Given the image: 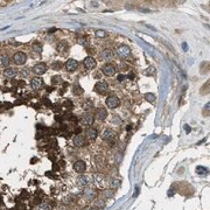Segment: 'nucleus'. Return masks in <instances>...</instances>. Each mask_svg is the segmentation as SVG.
I'll return each mask as SVG.
<instances>
[{
	"instance_id": "1",
	"label": "nucleus",
	"mask_w": 210,
	"mask_h": 210,
	"mask_svg": "<svg viewBox=\"0 0 210 210\" xmlns=\"http://www.w3.org/2000/svg\"><path fill=\"white\" fill-rule=\"evenodd\" d=\"M27 61V55L23 52H18L13 55V62L16 66H23Z\"/></svg>"
},
{
	"instance_id": "2",
	"label": "nucleus",
	"mask_w": 210,
	"mask_h": 210,
	"mask_svg": "<svg viewBox=\"0 0 210 210\" xmlns=\"http://www.w3.org/2000/svg\"><path fill=\"white\" fill-rule=\"evenodd\" d=\"M117 54H118V56L120 57V59H126V57L130 56V54H131V49H130V47L128 46L123 45V46L118 47V49H117Z\"/></svg>"
},
{
	"instance_id": "3",
	"label": "nucleus",
	"mask_w": 210,
	"mask_h": 210,
	"mask_svg": "<svg viewBox=\"0 0 210 210\" xmlns=\"http://www.w3.org/2000/svg\"><path fill=\"white\" fill-rule=\"evenodd\" d=\"M107 90H109V85H107V83H106V82H104V81L97 82V83H96V85H95V91L97 92V93L103 95V93H106V92H107Z\"/></svg>"
},
{
	"instance_id": "4",
	"label": "nucleus",
	"mask_w": 210,
	"mask_h": 210,
	"mask_svg": "<svg viewBox=\"0 0 210 210\" xmlns=\"http://www.w3.org/2000/svg\"><path fill=\"white\" fill-rule=\"evenodd\" d=\"M119 103H120L119 98L117 97V96H114V95H112V96H110V97H107V99H106V105H107L109 107H111V109H116V107H118Z\"/></svg>"
},
{
	"instance_id": "5",
	"label": "nucleus",
	"mask_w": 210,
	"mask_h": 210,
	"mask_svg": "<svg viewBox=\"0 0 210 210\" xmlns=\"http://www.w3.org/2000/svg\"><path fill=\"white\" fill-rule=\"evenodd\" d=\"M47 64L46 63H38V64H35L33 68V72L34 74H36L38 76H41V75H43V74H46L47 71Z\"/></svg>"
},
{
	"instance_id": "6",
	"label": "nucleus",
	"mask_w": 210,
	"mask_h": 210,
	"mask_svg": "<svg viewBox=\"0 0 210 210\" xmlns=\"http://www.w3.org/2000/svg\"><path fill=\"white\" fill-rule=\"evenodd\" d=\"M72 168H74V171L76 172V173H84V171H85V168H86V165L84 161L78 160V161L74 162Z\"/></svg>"
},
{
	"instance_id": "7",
	"label": "nucleus",
	"mask_w": 210,
	"mask_h": 210,
	"mask_svg": "<svg viewBox=\"0 0 210 210\" xmlns=\"http://www.w3.org/2000/svg\"><path fill=\"white\" fill-rule=\"evenodd\" d=\"M103 74H104L105 76H109V77H111V76H113L114 74H116V67L112 66V64H105L104 67H103Z\"/></svg>"
},
{
	"instance_id": "8",
	"label": "nucleus",
	"mask_w": 210,
	"mask_h": 210,
	"mask_svg": "<svg viewBox=\"0 0 210 210\" xmlns=\"http://www.w3.org/2000/svg\"><path fill=\"white\" fill-rule=\"evenodd\" d=\"M77 67H78V62L76 61V60L74 59H69L68 61L66 62V69L68 70V71H75L76 69H77Z\"/></svg>"
},
{
	"instance_id": "9",
	"label": "nucleus",
	"mask_w": 210,
	"mask_h": 210,
	"mask_svg": "<svg viewBox=\"0 0 210 210\" xmlns=\"http://www.w3.org/2000/svg\"><path fill=\"white\" fill-rule=\"evenodd\" d=\"M96 64H97V62H96V60L93 59L92 56H88V57L84 59V67L86 69L91 70V69H93L96 67Z\"/></svg>"
},
{
	"instance_id": "10",
	"label": "nucleus",
	"mask_w": 210,
	"mask_h": 210,
	"mask_svg": "<svg viewBox=\"0 0 210 210\" xmlns=\"http://www.w3.org/2000/svg\"><path fill=\"white\" fill-rule=\"evenodd\" d=\"M102 138H103V140H105V141H111V140H113V139L116 138V133L112 131V130L107 128V130H105V131L103 132Z\"/></svg>"
},
{
	"instance_id": "11",
	"label": "nucleus",
	"mask_w": 210,
	"mask_h": 210,
	"mask_svg": "<svg viewBox=\"0 0 210 210\" xmlns=\"http://www.w3.org/2000/svg\"><path fill=\"white\" fill-rule=\"evenodd\" d=\"M107 117V111L104 107H98L97 111H96V118L99 120H105Z\"/></svg>"
},
{
	"instance_id": "12",
	"label": "nucleus",
	"mask_w": 210,
	"mask_h": 210,
	"mask_svg": "<svg viewBox=\"0 0 210 210\" xmlns=\"http://www.w3.org/2000/svg\"><path fill=\"white\" fill-rule=\"evenodd\" d=\"M42 85H43V81H42V78L35 77V78L32 79V88H33L34 90H40V89L42 88Z\"/></svg>"
},
{
	"instance_id": "13",
	"label": "nucleus",
	"mask_w": 210,
	"mask_h": 210,
	"mask_svg": "<svg viewBox=\"0 0 210 210\" xmlns=\"http://www.w3.org/2000/svg\"><path fill=\"white\" fill-rule=\"evenodd\" d=\"M72 141H74V145H75V146H77V147H81V146H84V145H85L84 137H83V135H81V134H76Z\"/></svg>"
},
{
	"instance_id": "14",
	"label": "nucleus",
	"mask_w": 210,
	"mask_h": 210,
	"mask_svg": "<svg viewBox=\"0 0 210 210\" xmlns=\"http://www.w3.org/2000/svg\"><path fill=\"white\" fill-rule=\"evenodd\" d=\"M85 135L89 139L95 140V139L98 137V132H97V130H95V128H92V127H89V128L85 131Z\"/></svg>"
},
{
	"instance_id": "15",
	"label": "nucleus",
	"mask_w": 210,
	"mask_h": 210,
	"mask_svg": "<svg viewBox=\"0 0 210 210\" xmlns=\"http://www.w3.org/2000/svg\"><path fill=\"white\" fill-rule=\"evenodd\" d=\"M16 69L15 68H13V67H8V68H6L5 70H4V75L6 76V77H8V78H12V77H14L15 75H16Z\"/></svg>"
},
{
	"instance_id": "16",
	"label": "nucleus",
	"mask_w": 210,
	"mask_h": 210,
	"mask_svg": "<svg viewBox=\"0 0 210 210\" xmlns=\"http://www.w3.org/2000/svg\"><path fill=\"white\" fill-rule=\"evenodd\" d=\"M9 63H11V57H9L8 55H1V56H0V66L1 67H6V68H8Z\"/></svg>"
},
{
	"instance_id": "17",
	"label": "nucleus",
	"mask_w": 210,
	"mask_h": 210,
	"mask_svg": "<svg viewBox=\"0 0 210 210\" xmlns=\"http://www.w3.org/2000/svg\"><path fill=\"white\" fill-rule=\"evenodd\" d=\"M81 123L83 125H92L93 124V116H91V114H86V116H84V117H82V119H81Z\"/></svg>"
},
{
	"instance_id": "18",
	"label": "nucleus",
	"mask_w": 210,
	"mask_h": 210,
	"mask_svg": "<svg viewBox=\"0 0 210 210\" xmlns=\"http://www.w3.org/2000/svg\"><path fill=\"white\" fill-rule=\"evenodd\" d=\"M102 57L105 60H111L113 57V52H112L111 49H105L102 52Z\"/></svg>"
},
{
	"instance_id": "19",
	"label": "nucleus",
	"mask_w": 210,
	"mask_h": 210,
	"mask_svg": "<svg viewBox=\"0 0 210 210\" xmlns=\"http://www.w3.org/2000/svg\"><path fill=\"white\" fill-rule=\"evenodd\" d=\"M72 92H74V95L79 96V95H82V93L84 92V90L82 89V86L79 85L78 83H76V84H74V90H72Z\"/></svg>"
},
{
	"instance_id": "20",
	"label": "nucleus",
	"mask_w": 210,
	"mask_h": 210,
	"mask_svg": "<svg viewBox=\"0 0 210 210\" xmlns=\"http://www.w3.org/2000/svg\"><path fill=\"white\" fill-rule=\"evenodd\" d=\"M68 43L67 42H64V41H61L60 42L59 45H57V50L59 52H67L68 50Z\"/></svg>"
},
{
	"instance_id": "21",
	"label": "nucleus",
	"mask_w": 210,
	"mask_h": 210,
	"mask_svg": "<svg viewBox=\"0 0 210 210\" xmlns=\"http://www.w3.org/2000/svg\"><path fill=\"white\" fill-rule=\"evenodd\" d=\"M82 107H83L85 111H90L92 107H93V104H92V102L90 99H86V100H84V103L82 104Z\"/></svg>"
},
{
	"instance_id": "22",
	"label": "nucleus",
	"mask_w": 210,
	"mask_h": 210,
	"mask_svg": "<svg viewBox=\"0 0 210 210\" xmlns=\"http://www.w3.org/2000/svg\"><path fill=\"white\" fill-rule=\"evenodd\" d=\"M77 182H78L79 186H88V183H89V179L86 176H79L78 180H77Z\"/></svg>"
},
{
	"instance_id": "23",
	"label": "nucleus",
	"mask_w": 210,
	"mask_h": 210,
	"mask_svg": "<svg viewBox=\"0 0 210 210\" xmlns=\"http://www.w3.org/2000/svg\"><path fill=\"white\" fill-rule=\"evenodd\" d=\"M196 173L197 174H200V175H203V174H207V173H208V169L204 168V167H202V166H197L196 167Z\"/></svg>"
},
{
	"instance_id": "24",
	"label": "nucleus",
	"mask_w": 210,
	"mask_h": 210,
	"mask_svg": "<svg viewBox=\"0 0 210 210\" xmlns=\"http://www.w3.org/2000/svg\"><path fill=\"white\" fill-rule=\"evenodd\" d=\"M63 106H64V109H66V110L70 111L72 107H74V104H72L71 100H66V102L63 103Z\"/></svg>"
},
{
	"instance_id": "25",
	"label": "nucleus",
	"mask_w": 210,
	"mask_h": 210,
	"mask_svg": "<svg viewBox=\"0 0 210 210\" xmlns=\"http://www.w3.org/2000/svg\"><path fill=\"white\" fill-rule=\"evenodd\" d=\"M33 49H34V52H42V45H41L40 42H35V43L33 45Z\"/></svg>"
},
{
	"instance_id": "26",
	"label": "nucleus",
	"mask_w": 210,
	"mask_h": 210,
	"mask_svg": "<svg viewBox=\"0 0 210 210\" xmlns=\"http://www.w3.org/2000/svg\"><path fill=\"white\" fill-rule=\"evenodd\" d=\"M145 98H146L147 102L153 103V102L155 100V95H154V93H146V95H145Z\"/></svg>"
},
{
	"instance_id": "27",
	"label": "nucleus",
	"mask_w": 210,
	"mask_h": 210,
	"mask_svg": "<svg viewBox=\"0 0 210 210\" xmlns=\"http://www.w3.org/2000/svg\"><path fill=\"white\" fill-rule=\"evenodd\" d=\"M62 82V78H61V76H59V75H56V76H52V83L55 85V84H59V83H61Z\"/></svg>"
},
{
	"instance_id": "28",
	"label": "nucleus",
	"mask_w": 210,
	"mask_h": 210,
	"mask_svg": "<svg viewBox=\"0 0 210 210\" xmlns=\"http://www.w3.org/2000/svg\"><path fill=\"white\" fill-rule=\"evenodd\" d=\"M38 210H50V204L48 203H41L39 204V208Z\"/></svg>"
},
{
	"instance_id": "29",
	"label": "nucleus",
	"mask_w": 210,
	"mask_h": 210,
	"mask_svg": "<svg viewBox=\"0 0 210 210\" xmlns=\"http://www.w3.org/2000/svg\"><path fill=\"white\" fill-rule=\"evenodd\" d=\"M96 181H97V183L99 186H103L104 184V177H103V175H100V174L96 175Z\"/></svg>"
},
{
	"instance_id": "30",
	"label": "nucleus",
	"mask_w": 210,
	"mask_h": 210,
	"mask_svg": "<svg viewBox=\"0 0 210 210\" xmlns=\"http://www.w3.org/2000/svg\"><path fill=\"white\" fill-rule=\"evenodd\" d=\"M154 74H155V68H154V67H148L147 70H146V75L152 76V75H154Z\"/></svg>"
},
{
	"instance_id": "31",
	"label": "nucleus",
	"mask_w": 210,
	"mask_h": 210,
	"mask_svg": "<svg viewBox=\"0 0 210 210\" xmlns=\"http://www.w3.org/2000/svg\"><path fill=\"white\" fill-rule=\"evenodd\" d=\"M96 36H97V38H105V36H106V33H105L104 30L99 29V30L96 32Z\"/></svg>"
},
{
	"instance_id": "32",
	"label": "nucleus",
	"mask_w": 210,
	"mask_h": 210,
	"mask_svg": "<svg viewBox=\"0 0 210 210\" xmlns=\"http://www.w3.org/2000/svg\"><path fill=\"white\" fill-rule=\"evenodd\" d=\"M119 184H120V181H119V180H112L111 181V186L113 188H118Z\"/></svg>"
},
{
	"instance_id": "33",
	"label": "nucleus",
	"mask_w": 210,
	"mask_h": 210,
	"mask_svg": "<svg viewBox=\"0 0 210 210\" xmlns=\"http://www.w3.org/2000/svg\"><path fill=\"white\" fill-rule=\"evenodd\" d=\"M72 113H70V112H66L64 113V116H63V118L67 119V120H72Z\"/></svg>"
},
{
	"instance_id": "34",
	"label": "nucleus",
	"mask_w": 210,
	"mask_h": 210,
	"mask_svg": "<svg viewBox=\"0 0 210 210\" xmlns=\"http://www.w3.org/2000/svg\"><path fill=\"white\" fill-rule=\"evenodd\" d=\"M28 196H29V194H28V191H26V190H22L21 194H20V197H21V198H28Z\"/></svg>"
},
{
	"instance_id": "35",
	"label": "nucleus",
	"mask_w": 210,
	"mask_h": 210,
	"mask_svg": "<svg viewBox=\"0 0 210 210\" xmlns=\"http://www.w3.org/2000/svg\"><path fill=\"white\" fill-rule=\"evenodd\" d=\"M47 131H48V134H49V135H56V134H57V131L54 130V128H48Z\"/></svg>"
},
{
	"instance_id": "36",
	"label": "nucleus",
	"mask_w": 210,
	"mask_h": 210,
	"mask_svg": "<svg viewBox=\"0 0 210 210\" xmlns=\"http://www.w3.org/2000/svg\"><path fill=\"white\" fill-rule=\"evenodd\" d=\"M43 104L46 105V106H52V102L49 99H43Z\"/></svg>"
},
{
	"instance_id": "37",
	"label": "nucleus",
	"mask_w": 210,
	"mask_h": 210,
	"mask_svg": "<svg viewBox=\"0 0 210 210\" xmlns=\"http://www.w3.org/2000/svg\"><path fill=\"white\" fill-rule=\"evenodd\" d=\"M4 106H5V109H11V107H12V106H13V105L11 104V103H8V102H5V103H4Z\"/></svg>"
},
{
	"instance_id": "38",
	"label": "nucleus",
	"mask_w": 210,
	"mask_h": 210,
	"mask_svg": "<svg viewBox=\"0 0 210 210\" xmlns=\"http://www.w3.org/2000/svg\"><path fill=\"white\" fill-rule=\"evenodd\" d=\"M124 81H125V75H121V74H120L118 76V82H124Z\"/></svg>"
},
{
	"instance_id": "39",
	"label": "nucleus",
	"mask_w": 210,
	"mask_h": 210,
	"mask_svg": "<svg viewBox=\"0 0 210 210\" xmlns=\"http://www.w3.org/2000/svg\"><path fill=\"white\" fill-rule=\"evenodd\" d=\"M184 131L187 132V133H190V131H191L190 126L189 125H184Z\"/></svg>"
},
{
	"instance_id": "40",
	"label": "nucleus",
	"mask_w": 210,
	"mask_h": 210,
	"mask_svg": "<svg viewBox=\"0 0 210 210\" xmlns=\"http://www.w3.org/2000/svg\"><path fill=\"white\" fill-rule=\"evenodd\" d=\"M57 29L55 28V27H52V28H49V30H48V34H54L55 32H56Z\"/></svg>"
},
{
	"instance_id": "41",
	"label": "nucleus",
	"mask_w": 210,
	"mask_h": 210,
	"mask_svg": "<svg viewBox=\"0 0 210 210\" xmlns=\"http://www.w3.org/2000/svg\"><path fill=\"white\" fill-rule=\"evenodd\" d=\"M38 161H39V159H38L36 157H34V158H32V159H30V164H32V165H34L35 162H38Z\"/></svg>"
},
{
	"instance_id": "42",
	"label": "nucleus",
	"mask_w": 210,
	"mask_h": 210,
	"mask_svg": "<svg viewBox=\"0 0 210 210\" xmlns=\"http://www.w3.org/2000/svg\"><path fill=\"white\" fill-rule=\"evenodd\" d=\"M55 120H57V121H62V116H60V114H55Z\"/></svg>"
},
{
	"instance_id": "43",
	"label": "nucleus",
	"mask_w": 210,
	"mask_h": 210,
	"mask_svg": "<svg viewBox=\"0 0 210 210\" xmlns=\"http://www.w3.org/2000/svg\"><path fill=\"white\" fill-rule=\"evenodd\" d=\"M21 74H22L23 76H28V75H29V71H28V69H23V70L21 71Z\"/></svg>"
},
{
	"instance_id": "44",
	"label": "nucleus",
	"mask_w": 210,
	"mask_h": 210,
	"mask_svg": "<svg viewBox=\"0 0 210 210\" xmlns=\"http://www.w3.org/2000/svg\"><path fill=\"white\" fill-rule=\"evenodd\" d=\"M182 49H183L184 52H187V50H188V45H187L186 42H183V43H182Z\"/></svg>"
},
{
	"instance_id": "45",
	"label": "nucleus",
	"mask_w": 210,
	"mask_h": 210,
	"mask_svg": "<svg viewBox=\"0 0 210 210\" xmlns=\"http://www.w3.org/2000/svg\"><path fill=\"white\" fill-rule=\"evenodd\" d=\"M46 176L52 179V177H54V175H52V172H46Z\"/></svg>"
},
{
	"instance_id": "46",
	"label": "nucleus",
	"mask_w": 210,
	"mask_h": 210,
	"mask_svg": "<svg viewBox=\"0 0 210 210\" xmlns=\"http://www.w3.org/2000/svg\"><path fill=\"white\" fill-rule=\"evenodd\" d=\"M18 209L19 210H26V205H25V204H19Z\"/></svg>"
},
{
	"instance_id": "47",
	"label": "nucleus",
	"mask_w": 210,
	"mask_h": 210,
	"mask_svg": "<svg viewBox=\"0 0 210 210\" xmlns=\"http://www.w3.org/2000/svg\"><path fill=\"white\" fill-rule=\"evenodd\" d=\"M105 194H106V196H107V197H110L112 195V191L111 190H106V193H105Z\"/></svg>"
},
{
	"instance_id": "48",
	"label": "nucleus",
	"mask_w": 210,
	"mask_h": 210,
	"mask_svg": "<svg viewBox=\"0 0 210 210\" xmlns=\"http://www.w3.org/2000/svg\"><path fill=\"white\" fill-rule=\"evenodd\" d=\"M52 68H54V69H56V68H60V63H54V64H52Z\"/></svg>"
},
{
	"instance_id": "49",
	"label": "nucleus",
	"mask_w": 210,
	"mask_h": 210,
	"mask_svg": "<svg viewBox=\"0 0 210 210\" xmlns=\"http://www.w3.org/2000/svg\"><path fill=\"white\" fill-rule=\"evenodd\" d=\"M78 42H79V45H84V43H85V41H84L83 39H79Z\"/></svg>"
},
{
	"instance_id": "50",
	"label": "nucleus",
	"mask_w": 210,
	"mask_h": 210,
	"mask_svg": "<svg viewBox=\"0 0 210 210\" xmlns=\"http://www.w3.org/2000/svg\"><path fill=\"white\" fill-rule=\"evenodd\" d=\"M60 166H61V167H64V166H66V164H64V161H63V160H61V161H60Z\"/></svg>"
},
{
	"instance_id": "51",
	"label": "nucleus",
	"mask_w": 210,
	"mask_h": 210,
	"mask_svg": "<svg viewBox=\"0 0 210 210\" xmlns=\"http://www.w3.org/2000/svg\"><path fill=\"white\" fill-rule=\"evenodd\" d=\"M22 103H23L22 100H19V99H18V100L15 102V105H20V104H22Z\"/></svg>"
},
{
	"instance_id": "52",
	"label": "nucleus",
	"mask_w": 210,
	"mask_h": 210,
	"mask_svg": "<svg viewBox=\"0 0 210 210\" xmlns=\"http://www.w3.org/2000/svg\"><path fill=\"white\" fill-rule=\"evenodd\" d=\"M52 169H54V171H57V169H59V166H57V165H54V166H52Z\"/></svg>"
},
{
	"instance_id": "53",
	"label": "nucleus",
	"mask_w": 210,
	"mask_h": 210,
	"mask_svg": "<svg viewBox=\"0 0 210 210\" xmlns=\"http://www.w3.org/2000/svg\"><path fill=\"white\" fill-rule=\"evenodd\" d=\"M133 77H134V74H133V72H130V74H128V78H133Z\"/></svg>"
},
{
	"instance_id": "54",
	"label": "nucleus",
	"mask_w": 210,
	"mask_h": 210,
	"mask_svg": "<svg viewBox=\"0 0 210 210\" xmlns=\"http://www.w3.org/2000/svg\"><path fill=\"white\" fill-rule=\"evenodd\" d=\"M2 204H4V202H2V198L0 197V205H2Z\"/></svg>"
},
{
	"instance_id": "55",
	"label": "nucleus",
	"mask_w": 210,
	"mask_h": 210,
	"mask_svg": "<svg viewBox=\"0 0 210 210\" xmlns=\"http://www.w3.org/2000/svg\"><path fill=\"white\" fill-rule=\"evenodd\" d=\"M68 85H69V84H68L67 82H64V83H63V86H68Z\"/></svg>"
}]
</instances>
